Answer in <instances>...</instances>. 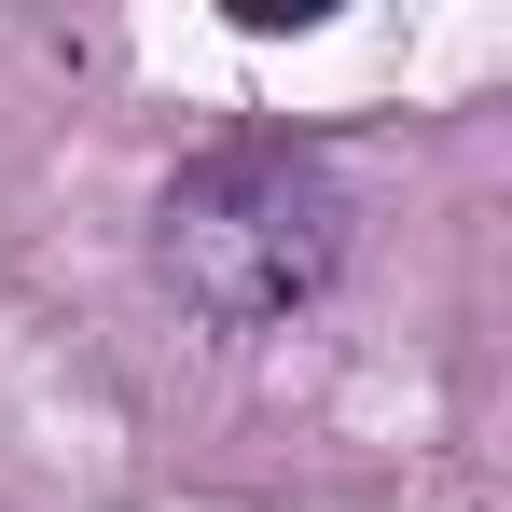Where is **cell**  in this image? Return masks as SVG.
<instances>
[{
  "mask_svg": "<svg viewBox=\"0 0 512 512\" xmlns=\"http://www.w3.org/2000/svg\"><path fill=\"white\" fill-rule=\"evenodd\" d=\"M153 277H167L208 333H277V319H305V305L346 277L333 167L291 153V139H222V153H194V167L167 180V208H153Z\"/></svg>",
  "mask_w": 512,
  "mask_h": 512,
  "instance_id": "cell-1",
  "label": "cell"
}]
</instances>
